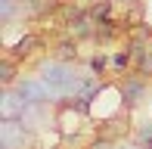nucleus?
I'll list each match as a JSON object with an SVG mask.
<instances>
[{
    "mask_svg": "<svg viewBox=\"0 0 152 149\" xmlns=\"http://www.w3.org/2000/svg\"><path fill=\"white\" fill-rule=\"evenodd\" d=\"M118 93H121V109H137V106L146 103L149 96V78L140 72H127L121 74V84H118Z\"/></svg>",
    "mask_w": 152,
    "mask_h": 149,
    "instance_id": "f257e3e1",
    "label": "nucleus"
},
{
    "mask_svg": "<svg viewBox=\"0 0 152 149\" xmlns=\"http://www.w3.org/2000/svg\"><path fill=\"white\" fill-rule=\"evenodd\" d=\"M12 90H16L28 106H47V103H53V93H50V87L44 84L40 74H37V78H34V74H22V78L12 84Z\"/></svg>",
    "mask_w": 152,
    "mask_h": 149,
    "instance_id": "f03ea898",
    "label": "nucleus"
},
{
    "mask_svg": "<svg viewBox=\"0 0 152 149\" xmlns=\"http://www.w3.org/2000/svg\"><path fill=\"white\" fill-rule=\"evenodd\" d=\"M0 149H34L28 121H3L0 118Z\"/></svg>",
    "mask_w": 152,
    "mask_h": 149,
    "instance_id": "7ed1b4c3",
    "label": "nucleus"
},
{
    "mask_svg": "<svg viewBox=\"0 0 152 149\" xmlns=\"http://www.w3.org/2000/svg\"><path fill=\"white\" fill-rule=\"evenodd\" d=\"M31 112V106L19 96L12 87H3L0 90V118L3 121H25Z\"/></svg>",
    "mask_w": 152,
    "mask_h": 149,
    "instance_id": "20e7f679",
    "label": "nucleus"
},
{
    "mask_svg": "<svg viewBox=\"0 0 152 149\" xmlns=\"http://www.w3.org/2000/svg\"><path fill=\"white\" fill-rule=\"evenodd\" d=\"M40 44H44V40L34 34V31H25V34L19 37L12 47H6V56H12L16 62H19V59H28L34 50H40Z\"/></svg>",
    "mask_w": 152,
    "mask_h": 149,
    "instance_id": "39448f33",
    "label": "nucleus"
},
{
    "mask_svg": "<svg viewBox=\"0 0 152 149\" xmlns=\"http://www.w3.org/2000/svg\"><path fill=\"white\" fill-rule=\"evenodd\" d=\"M53 56L62 59V62H68V65H78V37H59L56 44H53Z\"/></svg>",
    "mask_w": 152,
    "mask_h": 149,
    "instance_id": "423d86ee",
    "label": "nucleus"
},
{
    "mask_svg": "<svg viewBox=\"0 0 152 149\" xmlns=\"http://www.w3.org/2000/svg\"><path fill=\"white\" fill-rule=\"evenodd\" d=\"M130 69H134V47H121V50L112 53V72L115 74H127Z\"/></svg>",
    "mask_w": 152,
    "mask_h": 149,
    "instance_id": "0eeeda50",
    "label": "nucleus"
},
{
    "mask_svg": "<svg viewBox=\"0 0 152 149\" xmlns=\"http://www.w3.org/2000/svg\"><path fill=\"white\" fill-rule=\"evenodd\" d=\"M87 69H90V74H96V78H106V72L112 69V56H109V53H93V56L87 59Z\"/></svg>",
    "mask_w": 152,
    "mask_h": 149,
    "instance_id": "6e6552de",
    "label": "nucleus"
},
{
    "mask_svg": "<svg viewBox=\"0 0 152 149\" xmlns=\"http://www.w3.org/2000/svg\"><path fill=\"white\" fill-rule=\"evenodd\" d=\"M16 81H19L16 78V59L3 53V59H0V84H3V87H12Z\"/></svg>",
    "mask_w": 152,
    "mask_h": 149,
    "instance_id": "1a4fd4ad",
    "label": "nucleus"
},
{
    "mask_svg": "<svg viewBox=\"0 0 152 149\" xmlns=\"http://www.w3.org/2000/svg\"><path fill=\"white\" fill-rule=\"evenodd\" d=\"M90 16L93 22H106V19H112V0H99V3L90 6Z\"/></svg>",
    "mask_w": 152,
    "mask_h": 149,
    "instance_id": "9d476101",
    "label": "nucleus"
},
{
    "mask_svg": "<svg viewBox=\"0 0 152 149\" xmlns=\"http://www.w3.org/2000/svg\"><path fill=\"white\" fill-rule=\"evenodd\" d=\"M16 3H19V0H0V19H3L6 25H10L12 16H16Z\"/></svg>",
    "mask_w": 152,
    "mask_h": 149,
    "instance_id": "9b49d317",
    "label": "nucleus"
},
{
    "mask_svg": "<svg viewBox=\"0 0 152 149\" xmlns=\"http://www.w3.org/2000/svg\"><path fill=\"white\" fill-rule=\"evenodd\" d=\"M130 149H146V146H143V143H134V146H130Z\"/></svg>",
    "mask_w": 152,
    "mask_h": 149,
    "instance_id": "f8f14e48",
    "label": "nucleus"
},
{
    "mask_svg": "<svg viewBox=\"0 0 152 149\" xmlns=\"http://www.w3.org/2000/svg\"><path fill=\"white\" fill-rule=\"evenodd\" d=\"M143 146H146V149H152V137H149V140H146V143H143Z\"/></svg>",
    "mask_w": 152,
    "mask_h": 149,
    "instance_id": "ddd939ff",
    "label": "nucleus"
},
{
    "mask_svg": "<svg viewBox=\"0 0 152 149\" xmlns=\"http://www.w3.org/2000/svg\"><path fill=\"white\" fill-rule=\"evenodd\" d=\"M47 149H59V146H47Z\"/></svg>",
    "mask_w": 152,
    "mask_h": 149,
    "instance_id": "4468645a",
    "label": "nucleus"
},
{
    "mask_svg": "<svg viewBox=\"0 0 152 149\" xmlns=\"http://www.w3.org/2000/svg\"><path fill=\"white\" fill-rule=\"evenodd\" d=\"M118 149H130V146H118Z\"/></svg>",
    "mask_w": 152,
    "mask_h": 149,
    "instance_id": "2eb2a0df",
    "label": "nucleus"
}]
</instances>
